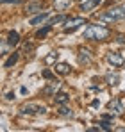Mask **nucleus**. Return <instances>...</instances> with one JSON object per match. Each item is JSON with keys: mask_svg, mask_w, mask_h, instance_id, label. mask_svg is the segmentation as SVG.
I'll list each match as a JSON object with an SVG mask.
<instances>
[{"mask_svg": "<svg viewBox=\"0 0 125 132\" xmlns=\"http://www.w3.org/2000/svg\"><path fill=\"white\" fill-rule=\"evenodd\" d=\"M54 70L59 73V75H70V71H72V68L66 64V63H59V64L54 66Z\"/></svg>", "mask_w": 125, "mask_h": 132, "instance_id": "10", "label": "nucleus"}, {"mask_svg": "<svg viewBox=\"0 0 125 132\" xmlns=\"http://www.w3.org/2000/svg\"><path fill=\"white\" fill-rule=\"evenodd\" d=\"M111 36V30L104 27V25H89L86 30H84V38L86 39H93V41H105L107 38Z\"/></svg>", "mask_w": 125, "mask_h": 132, "instance_id": "1", "label": "nucleus"}, {"mask_svg": "<svg viewBox=\"0 0 125 132\" xmlns=\"http://www.w3.org/2000/svg\"><path fill=\"white\" fill-rule=\"evenodd\" d=\"M100 129H104V130H111V129H113V123H109L107 118H104V120L100 121Z\"/></svg>", "mask_w": 125, "mask_h": 132, "instance_id": "21", "label": "nucleus"}, {"mask_svg": "<svg viewBox=\"0 0 125 132\" xmlns=\"http://www.w3.org/2000/svg\"><path fill=\"white\" fill-rule=\"evenodd\" d=\"M109 109L111 112H114V114H123V105H122V102L118 100V98H113L111 102H109Z\"/></svg>", "mask_w": 125, "mask_h": 132, "instance_id": "5", "label": "nucleus"}, {"mask_svg": "<svg viewBox=\"0 0 125 132\" xmlns=\"http://www.w3.org/2000/svg\"><path fill=\"white\" fill-rule=\"evenodd\" d=\"M40 105H34V104H29V105H25V107H21V112H25V114H32V112H38V111H34V109H38Z\"/></svg>", "mask_w": 125, "mask_h": 132, "instance_id": "16", "label": "nucleus"}, {"mask_svg": "<svg viewBox=\"0 0 125 132\" xmlns=\"http://www.w3.org/2000/svg\"><path fill=\"white\" fill-rule=\"evenodd\" d=\"M20 43V36H18V32L16 30H11L9 34H7V45L9 46H14V45Z\"/></svg>", "mask_w": 125, "mask_h": 132, "instance_id": "9", "label": "nucleus"}, {"mask_svg": "<svg viewBox=\"0 0 125 132\" xmlns=\"http://www.w3.org/2000/svg\"><path fill=\"white\" fill-rule=\"evenodd\" d=\"M16 61H18V54H16V52H14V54H11V55H9V59H7V61H5V68H11V66L13 64H16Z\"/></svg>", "mask_w": 125, "mask_h": 132, "instance_id": "12", "label": "nucleus"}, {"mask_svg": "<svg viewBox=\"0 0 125 132\" xmlns=\"http://www.w3.org/2000/svg\"><path fill=\"white\" fill-rule=\"evenodd\" d=\"M50 29H52V25L48 23V25H46L45 29H41V30H38V34H36V38H45V36L48 34V30H50Z\"/></svg>", "mask_w": 125, "mask_h": 132, "instance_id": "20", "label": "nucleus"}, {"mask_svg": "<svg viewBox=\"0 0 125 132\" xmlns=\"http://www.w3.org/2000/svg\"><path fill=\"white\" fill-rule=\"evenodd\" d=\"M79 61H81V63H84V64H88V63H89V55H88V50H81Z\"/></svg>", "mask_w": 125, "mask_h": 132, "instance_id": "18", "label": "nucleus"}, {"mask_svg": "<svg viewBox=\"0 0 125 132\" xmlns=\"http://www.w3.org/2000/svg\"><path fill=\"white\" fill-rule=\"evenodd\" d=\"M54 102L59 104V105H66V104L70 102V95H68V93H57V95L54 96Z\"/></svg>", "mask_w": 125, "mask_h": 132, "instance_id": "7", "label": "nucleus"}, {"mask_svg": "<svg viewBox=\"0 0 125 132\" xmlns=\"http://www.w3.org/2000/svg\"><path fill=\"white\" fill-rule=\"evenodd\" d=\"M57 88H59V82H57V80H52V84H50L48 88L43 89V93H46V95H52V93H54V91H56Z\"/></svg>", "mask_w": 125, "mask_h": 132, "instance_id": "14", "label": "nucleus"}, {"mask_svg": "<svg viewBox=\"0 0 125 132\" xmlns=\"http://www.w3.org/2000/svg\"><path fill=\"white\" fill-rule=\"evenodd\" d=\"M59 114H61V116H72V111L68 109V107H64V105H62L61 109H59Z\"/></svg>", "mask_w": 125, "mask_h": 132, "instance_id": "22", "label": "nucleus"}, {"mask_svg": "<svg viewBox=\"0 0 125 132\" xmlns=\"http://www.w3.org/2000/svg\"><path fill=\"white\" fill-rule=\"evenodd\" d=\"M70 2H72V0H54V5L62 11V9H66V7L70 5Z\"/></svg>", "mask_w": 125, "mask_h": 132, "instance_id": "13", "label": "nucleus"}, {"mask_svg": "<svg viewBox=\"0 0 125 132\" xmlns=\"http://www.w3.org/2000/svg\"><path fill=\"white\" fill-rule=\"evenodd\" d=\"M107 63L113 64L114 68H120V66L125 64V59H123V55L118 54V52H109L107 54Z\"/></svg>", "mask_w": 125, "mask_h": 132, "instance_id": "3", "label": "nucleus"}, {"mask_svg": "<svg viewBox=\"0 0 125 132\" xmlns=\"http://www.w3.org/2000/svg\"><path fill=\"white\" fill-rule=\"evenodd\" d=\"M105 80H107V84L114 86V84H118L120 77H118V73H113V75H107V77H105Z\"/></svg>", "mask_w": 125, "mask_h": 132, "instance_id": "15", "label": "nucleus"}, {"mask_svg": "<svg viewBox=\"0 0 125 132\" xmlns=\"http://www.w3.org/2000/svg\"><path fill=\"white\" fill-rule=\"evenodd\" d=\"M56 59H57V54H56V52H50V54L45 57V63H46V64H54Z\"/></svg>", "mask_w": 125, "mask_h": 132, "instance_id": "17", "label": "nucleus"}, {"mask_svg": "<svg viewBox=\"0 0 125 132\" xmlns=\"http://www.w3.org/2000/svg\"><path fill=\"white\" fill-rule=\"evenodd\" d=\"M81 25H86V20L84 18H70V20H66V27H64V32H73L77 27H81Z\"/></svg>", "mask_w": 125, "mask_h": 132, "instance_id": "4", "label": "nucleus"}, {"mask_svg": "<svg viewBox=\"0 0 125 132\" xmlns=\"http://www.w3.org/2000/svg\"><path fill=\"white\" fill-rule=\"evenodd\" d=\"M43 77H45V79H50V77H52V73H50L48 70H45V71H43Z\"/></svg>", "mask_w": 125, "mask_h": 132, "instance_id": "23", "label": "nucleus"}, {"mask_svg": "<svg viewBox=\"0 0 125 132\" xmlns=\"http://www.w3.org/2000/svg\"><path fill=\"white\" fill-rule=\"evenodd\" d=\"M105 22H118V20H123L125 18V5H118V7H111L107 13H104L100 16Z\"/></svg>", "mask_w": 125, "mask_h": 132, "instance_id": "2", "label": "nucleus"}, {"mask_svg": "<svg viewBox=\"0 0 125 132\" xmlns=\"http://www.w3.org/2000/svg\"><path fill=\"white\" fill-rule=\"evenodd\" d=\"M62 22H66V16H64V14H59V16L52 18V22H50V25L54 27V25H57V23H62Z\"/></svg>", "mask_w": 125, "mask_h": 132, "instance_id": "19", "label": "nucleus"}, {"mask_svg": "<svg viewBox=\"0 0 125 132\" xmlns=\"http://www.w3.org/2000/svg\"><path fill=\"white\" fill-rule=\"evenodd\" d=\"M100 2H102V0H81V9H82V11H91V9H95Z\"/></svg>", "mask_w": 125, "mask_h": 132, "instance_id": "6", "label": "nucleus"}, {"mask_svg": "<svg viewBox=\"0 0 125 132\" xmlns=\"http://www.w3.org/2000/svg\"><path fill=\"white\" fill-rule=\"evenodd\" d=\"M2 2H4V4H9V2H13V4H18L20 0H2Z\"/></svg>", "mask_w": 125, "mask_h": 132, "instance_id": "24", "label": "nucleus"}, {"mask_svg": "<svg viewBox=\"0 0 125 132\" xmlns=\"http://www.w3.org/2000/svg\"><path fill=\"white\" fill-rule=\"evenodd\" d=\"M41 7H43L41 2H29V4L25 5V11H27V13H40Z\"/></svg>", "mask_w": 125, "mask_h": 132, "instance_id": "8", "label": "nucleus"}, {"mask_svg": "<svg viewBox=\"0 0 125 132\" xmlns=\"http://www.w3.org/2000/svg\"><path fill=\"white\" fill-rule=\"evenodd\" d=\"M5 98H7V100H13V98H14V95H13V93H7V96H5Z\"/></svg>", "mask_w": 125, "mask_h": 132, "instance_id": "25", "label": "nucleus"}, {"mask_svg": "<svg viewBox=\"0 0 125 132\" xmlns=\"http://www.w3.org/2000/svg\"><path fill=\"white\" fill-rule=\"evenodd\" d=\"M48 16H50V13H48V11H45V13H41V14H38L36 18H32V20H30V25H38V23H41L43 20H46Z\"/></svg>", "mask_w": 125, "mask_h": 132, "instance_id": "11", "label": "nucleus"}]
</instances>
